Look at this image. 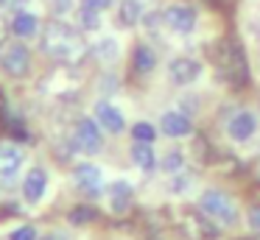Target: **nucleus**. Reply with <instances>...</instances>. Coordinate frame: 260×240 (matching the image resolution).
Segmentation results:
<instances>
[{
    "label": "nucleus",
    "mask_w": 260,
    "mask_h": 240,
    "mask_svg": "<svg viewBox=\"0 0 260 240\" xmlns=\"http://www.w3.org/2000/svg\"><path fill=\"white\" fill-rule=\"evenodd\" d=\"M95 117H98V123H101L107 131H112V134H118V131H123V115H120L115 106H109V104H98L95 106Z\"/></svg>",
    "instance_id": "4468645a"
},
{
    "label": "nucleus",
    "mask_w": 260,
    "mask_h": 240,
    "mask_svg": "<svg viewBox=\"0 0 260 240\" xmlns=\"http://www.w3.org/2000/svg\"><path fill=\"white\" fill-rule=\"evenodd\" d=\"M45 187H48L45 170H42V167H34V170L25 176V182H23V195H25V201H40L42 195H45Z\"/></svg>",
    "instance_id": "ddd939ff"
},
{
    "label": "nucleus",
    "mask_w": 260,
    "mask_h": 240,
    "mask_svg": "<svg viewBox=\"0 0 260 240\" xmlns=\"http://www.w3.org/2000/svg\"><path fill=\"white\" fill-rule=\"evenodd\" d=\"M204 3H215V0H204Z\"/></svg>",
    "instance_id": "2f4dec72"
},
{
    "label": "nucleus",
    "mask_w": 260,
    "mask_h": 240,
    "mask_svg": "<svg viewBox=\"0 0 260 240\" xmlns=\"http://www.w3.org/2000/svg\"><path fill=\"white\" fill-rule=\"evenodd\" d=\"M254 128H257V120H254V115H249V112H238V115H232L230 123H226V134H230L235 143H246L254 134Z\"/></svg>",
    "instance_id": "1a4fd4ad"
},
{
    "label": "nucleus",
    "mask_w": 260,
    "mask_h": 240,
    "mask_svg": "<svg viewBox=\"0 0 260 240\" xmlns=\"http://www.w3.org/2000/svg\"><path fill=\"white\" fill-rule=\"evenodd\" d=\"M159 128H162V134H168V137H187L193 126L182 112H165L162 120H159Z\"/></svg>",
    "instance_id": "9b49d317"
},
{
    "label": "nucleus",
    "mask_w": 260,
    "mask_h": 240,
    "mask_svg": "<svg viewBox=\"0 0 260 240\" xmlns=\"http://www.w3.org/2000/svg\"><path fill=\"white\" fill-rule=\"evenodd\" d=\"M28 0H0V9H9V11H14V9H20V6H25Z\"/></svg>",
    "instance_id": "cd10ccee"
},
{
    "label": "nucleus",
    "mask_w": 260,
    "mask_h": 240,
    "mask_svg": "<svg viewBox=\"0 0 260 240\" xmlns=\"http://www.w3.org/2000/svg\"><path fill=\"white\" fill-rule=\"evenodd\" d=\"M73 140H76V145H79L81 151H98V148H101V128H98L92 120L81 117V120L76 123Z\"/></svg>",
    "instance_id": "6e6552de"
},
{
    "label": "nucleus",
    "mask_w": 260,
    "mask_h": 240,
    "mask_svg": "<svg viewBox=\"0 0 260 240\" xmlns=\"http://www.w3.org/2000/svg\"><path fill=\"white\" fill-rule=\"evenodd\" d=\"M95 56L98 59H115L118 56V45H115V39H104V42L95 45Z\"/></svg>",
    "instance_id": "5701e85b"
},
{
    "label": "nucleus",
    "mask_w": 260,
    "mask_h": 240,
    "mask_svg": "<svg viewBox=\"0 0 260 240\" xmlns=\"http://www.w3.org/2000/svg\"><path fill=\"white\" fill-rule=\"evenodd\" d=\"M9 240H37V232L31 226H20V229H14L12 232V237Z\"/></svg>",
    "instance_id": "393cba45"
},
{
    "label": "nucleus",
    "mask_w": 260,
    "mask_h": 240,
    "mask_svg": "<svg viewBox=\"0 0 260 240\" xmlns=\"http://www.w3.org/2000/svg\"><path fill=\"white\" fill-rule=\"evenodd\" d=\"M176 226L185 234V240H218L221 234V229L215 226L213 218H207L204 212H193V210L182 212Z\"/></svg>",
    "instance_id": "20e7f679"
},
{
    "label": "nucleus",
    "mask_w": 260,
    "mask_h": 240,
    "mask_svg": "<svg viewBox=\"0 0 260 240\" xmlns=\"http://www.w3.org/2000/svg\"><path fill=\"white\" fill-rule=\"evenodd\" d=\"M132 64H135V70L137 73H151L154 67H157V53H154L148 45H137L135 48V59H132Z\"/></svg>",
    "instance_id": "2eb2a0df"
},
{
    "label": "nucleus",
    "mask_w": 260,
    "mask_h": 240,
    "mask_svg": "<svg viewBox=\"0 0 260 240\" xmlns=\"http://www.w3.org/2000/svg\"><path fill=\"white\" fill-rule=\"evenodd\" d=\"M95 218H98V212L92 210V207H73L70 215H68V221L76 223V226H81V223H92Z\"/></svg>",
    "instance_id": "aec40b11"
},
{
    "label": "nucleus",
    "mask_w": 260,
    "mask_h": 240,
    "mask_svg": "<svg viewBox=\"0 0 260 240\" xmlns=\"http://www.w3.org/2000/svg\"><path fill=\"white\" fill-rule=\"evenodd\" d=\"M199 73H202V64H199L196 59H187V56H179V59H174L168 64V76L174 84H179V87H185V84H193L199 78Z\"/></svg>",
    "instance_id": "0eeeda50"
},
{
    "label": "nucleus",
    "mask_w": 260,
    "mask_h": 240,
    "mask_svg": "<svg viewBox=\"0 0 260 240\" xmlns=\"http://www.w3.org/2000/svg\"><path fill=\"white\" fill-rule=\"evenodd\" d=\"M132 137H135L137 143H154V140H157V131H154L151 123H135V126H132Z\"/></svg>",
    "instance_id": "412c9836"
},
{
    "label": "nucleus",
    "mask_w": 260,
    "mask_h": 240,
    "mask_svg": "<svg viewBox=\"0 0 260 240\" xmlns=\"http://www.w3.org/2000/svg\"><path fill=\"white\" fill-rule=\"evenodd\" d=\"M12 31L17 33V37H31V33H37V17L25 14V11H17L14 20H12Z\"/></svg>",
    "instance_id": "a211bd4d"
},
{
    "label": "nucleus",
    "mask_w": 260,
    "mask_h": 240,
    "mask_svg": "<svg viewBox=\"0 0 260 240\" xmlns=\"http://www.w3.org/2000/svg\"><path fill=\"white\" fill-rule=\"evenodd\" d=\"M182 162H185V156H182L179 151H171V154H165V159H162V170L165 173H176L182 167Z\"/></svg>",
    "instance_id": "b1692460"
},
{
    "label": "nucleus",
    "mask_w": 260,
    "mask_h": 240,
    "mask_svg": "<svg viewBox=\"0 0 260 240\" xmlns=\"http://www.w3.org/2000/svg\"><path fill=\"white\" fill-rule=\"evenodd\" d=\"M213 61H215V73L221 81H226L230 87H243L249 81V67H246V56L238 45H232L230 39H221L213 48Z\"/></svg>",
    "instance_id": "f03ea898"
},
{
    "label": "nucleus",
    "mask_w": 260,
    "mask_h": 240,
    "mask_svg": "<svg viewBox=\"0 0 260 240\" xmlns=\"http://www.w3.org/2000/svg\"><path fill=\"white\" fill-rule=\"evenodd\" d=\"M199 207H202L204 215L213 218L215 223H221V226H235L238 223V207L224 190H204Z\"/></svg>",
    "instance_id": "7ed1b4c3"
},
{
    "label": "nucleus",
    "mask_w": 260,
    "mask_h": 240,
    "mask_svg": "<svg viewBox=\"0 0 260 240\" xmlns=\"http://www.w3.org/2000/svg\"><path fill=\"white\" fill-rule=\"evenodd\" d=\"M68 9H70V0H53V11L56 14H64Z\"/></svg>",
    "instance_id": "c85d7f7f"
},
{
    "label": "nucleus",
    "mask_w": 260,
    "mask_h": 240,
    "mask_svg": "<svg viewBox=\"0 0 260 240\" xmlns=\"http://www.w3.org/2000/svg\"><path fill=\"white\" fill-rule=\"evenodd\" d=\"M81 6H84V9L104 11V9H109V6H112V0H81Z\"/></svg>",
    "instance_id": "a878e982"
},
{
    "label": "nucleus",
    "mask_w": 260,
    "mask_h": 240,
    "mask_svg": "<svg viewBox=\"0 0 260 240\" xmlns=\"http://www.w3.org/2000/svg\"><path fill=\"white\" fill-rule=\"evenodd\" d=\"M109 195H112V210L115 212H126L129 210V201H132V187L126 182H115L109 187Z\"/></svg>",
    "instance_id": "f3484780"
},
{
    "label": "nucleus",
    "mask_w": 260,
    "mask_h": 240,
    "mask_svg": "<svg viewBox=\"0 0 260 240\" xmlns=\"http://www.w3.org/2000/svg\"><path fill=\"white\" fill-rule=\"evenodd\" d=\"M40 240H62L59 234H45V237H40Z\"/></svg>",
    "instance_id": "7c9ffc66"
},
{
    "label": "nucleus",
    "mask_w": 260,
    "mask_h": 240,
    "mask_svg": "<svg viewBox=\"0 0 260 240\" xmlns=\"http://www.w3.org/2000/svg\"><path fill=\"white\" fill-rule=\"evenodd\" d=\"M143 9H140V0H123L120 3V25H135L140 20Z\"/></svg>",
    "instance_id": "6ab92c4d"
},
{
    "label": "nucleus",
    "mask_w": 260,
    "mask_h": 240,
    "mask_svg": "<svg viewBox=\"0 0 260 240\" xmlns=\"http://www.w3.org/2000/svg\"><path fill=\"white\" fill-rule=\"evenodd\" d=\"M20 165H23V151H20L14 143L0 145V179L9 182V179L20 170Z\"/></svg>",
    "instance_id": "9d476101"
},
{
    "label": "nucleus",
    "mask_w": 260,
    "mask_h": 240,
    "mask_svg": "<svg viewBox=\"0 0 260 240\" xmlns=\"http://www.w3.org/2000/svg\"><path fill=\"white\" fill-rule=\"evenodd\" d=\"M6 42V25H3V20H0V45Z\"/></svg>",
    "instance_id": "c756f323"
},
{
    "label": "nucleus",
    "mask_w": 260,
    "mask_h": 240,
    "mask_svg": "<svg viewBox=\"0 0 260 240\" xmlns=\"http://www.w3.org/2000/svg\"><path fill=\"white\" fill-rule=\"evenodd\" d=\"M0 64H3V70H6L9 76L23 78L25 73H28V67H31V53H28V48H25V45H20V42L6 45V50L0 53Z\"/></svg>",
    "instance_id": "39448f33"
},
{
    "label": "nucleus",
    "mask_w": 260,
    "mask_h": 240,
    "mask_svg": "<svg viewBox=\"0 0 260 240\" xmlns=\"http://www.w3.org/2000/svg\"><path fill=\"white\" fill-rule=\"evenodd\" d=\"M132 159H135V165L140 167V170H151V167L157 165L151 143H135V148H132Z\"/></svg>",
    "instance_id": "dca6fc26"
},
{
    "label": "nucleus",
    "mask_w": 260,
    "mask_h": 240,
    "mask_svg": "<svg viewBox=\"0 0 260 240\" xmlns=\"http://www.w3.org/2000/svg\"><path fill=\"white\" fill-rule=\"evenodd\" d=\"M165 25L176 33H190L196 28V11L187 9V6H168L162 14Z\"/></svg>",
    "instance_id": "423d86ee"
},
{
    "label": "nucleus",
    "mask_w": 260,
    "mask_h": 240,
    "mask_svg": "<svg viewBox=\"0 0 260 240\" xmlns=\"http://www.w3.org/2000/svg\"><path fill=\"white\" fill-rule=\"evenodd\" d=\"M73 176H76V184H79L81 190H87V193H98L101 184H104V176L95 165H79L73 170Z\"/></svg>",
    "instance_id": "f8f14e48"
},
{
    "label": "nucleus",
    "mask_w": 260,
    "mask_h": 240,
    "mask_svg": "<svg viewBox=\"0 0 260 240\" xmlns=\"http://www.w3.org/2000/svg\"><path fill=\"white\" fill-rule=\"evenodd\" d=\"M249 226L260 232V204H254L252 210H249Z\"/></svg>",
    "instance_id": "bb28decb"
},
{
    "label": "nucleus",
    "mask_w": 260,
    "mask_h": 240,
    "mask_svg": "<svg viewBox=\"0 0 260 240\" xmlns=\"http://www.w3.org/2000/svg\"><path fill=\"white\" fill-rule=\"evenodd\" d=\"M98 14H101V11H95V9H84V6H81V11H79V22H81V28H84V31H95V28L101 25Z\"/></svg>",
    "instance_id": "4be33fe9"
},
{
    "label": "nucleus",
    "mask_w": 260,
    "mask_h": 240,
    "mask_svg": "<svg viewBox=\"0 0 260 240\" xmlns=\"http://www.w3.org/2000/svg\"><path fill=\"white\" fill-rule=\"evenodd\" d=\"M42 50H45L51 59L64 61V64H76V61L84 59L87 48L84 39L79 37L76 28H70L68 22H48L45 33H42Z\"/></svg>",
    "instance_id": "f257e3e1"
}]
</instances>
